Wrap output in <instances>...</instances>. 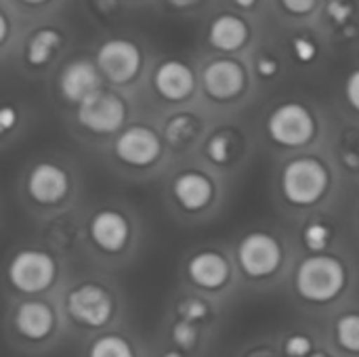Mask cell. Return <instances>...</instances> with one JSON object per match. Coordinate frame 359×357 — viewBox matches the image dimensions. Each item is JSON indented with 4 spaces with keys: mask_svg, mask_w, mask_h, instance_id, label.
Listing matches in <instances>:
<instances>
[{
    "mask_svg": "<svg viewBox=\"0 0 359 357\" xmlns=\"http://www.w3.org/2000/svg\"><path fill=\"white\" fill-rule=\"evenodd\" d=\"M347 276L339 259L326 255H313L299 265L297 290L305 301L326 303L341 295Z\"/></svg>",
    "mask_w": 359,
    "mask_h": 357,
    "instance_id": "cell-1",
    "label": "cell"
},
{
    "mask_svg": "<svg viewBox=\"0 0 359 357\" xmlns=\"http://www.w3.org/2000/svg\"><path fill=\"white\" fill-rule=\"evenodd\" d=\"M328 170L316 158H297L284 166L282 189L288 202L299 206L316 204L328 189Z\"/></svg>",
    "mask_w": 359,
    "mask_h": 357,
    "instance_id": "cell-2",
    "label": "cell"
},
{
    "mask_svg": "<svg viewBox=\"0 0 359 357\" xmlns=\"http://www.w3.org/2000/svg\"><path fill=\"white\" fill-rule=\"evenodd\" d=\"M269 137L284 147L307 145L316 137V118L303 103H282L267 120Z\"/></svg>",
    "mask_w": 359,
    "mask_h": 357,
    "instance_id": "cell-3",
    "label": "cell"
},
{
    "mask_svg": "<svg viewBox=\"0 0 359 357\" xmlns=\"http://www.w3.org/2000/svg\"><path fill=\"white\" fill-rule=\"evenodd\" d=\"M95 61L103 78L114 84H128L141 72L143 53L139 44L128 38H109L97 48Z\"/></svg>",
    "mask_w": 359,
    "mask_h": 357,
    "instance_id": "cell-4",
    "label": "cell"
},
{
    "mask_svg": "<svg viewBox=\"0 0 359 357\" xmlns=\"http://www.w3.org/2000/svg\"><path fill=\"white\" fill-rule=\"evenodd\" d=\"M76 116L86 130L97 135H109L124 124L126 103L122 101V97L101 88L99 93H95L93 97L78 105Z\"/></svg>",
    "mask_w": 359,
    "mask_h": 357,
    "instance_id": "cell-5",
    "label": "cell"
},
{
    "mask_svg": "<svg viewBox=\"0 0 359 357\" xmlns=\"http://www.w3.org/2000/svg\"><path fill=\"white\" fill-rule=\"evenodd\" d=\"M8 280L21 292H42L55 280V261L40 250H21L8 265Z\"/></svg>",
    "mask_w": 359,
    "mask_h": 357,
    "instance_id": "cell-6",
    "label": "cell"
},
{
    "mask_svg": "<svg viewBox=\"0 0 359 357\" xmlns=\"http://www.w3.org/2000/svg\"><path fill=\"white\" fill-rule=\"evenodd\" d=\"M246 69L240 61L221 57L210 61L202 72V84L208 97L215 101H229L236 99L246 88Z\"/></svg>",
    "mask_w": 359,
    "mask_h": 357,
    "instance_id": "cell-7",
    "label": "cell"
},
{
    "mask_svg": "<svg viewBox=\"0 0 359 357\" xmlns=\"http://www.w3.org/2000/svg\"><path fill=\"white\" fill-rule=\"evenodd\" d=\"M238 259L242 269L250 278H265L273 274L282 263V248L269 234H250L242 240L238 248Z\"/></svg>",
    "mask_w": 359,
    "mask_h": 357,
    "instance_id": "cell-8",
    "label": "cell"
},
{
    "mask_svg": "<svg viewBox=\"0 0 359 357\" xmlns=\"http://www.w3.org/2000/svg\"><path fill=\"white\" fill-rule=\"evenodd\" d=\"M101 76L103 74L97 61H90L84 57L74 59L59 74V90L65 101L80 105L88 97L101 90Z\"/></svg>",
    "mask_w": 359,
    "mask_h": 357,
    "instance_id": "cell-9",
    "label": "cell"
},
{
    "mask_svg": "<svg viewBox=\"0 0 359 357\" xmlns=\"http://www.w3.org/2000/svg\"><path fill=\"white\" fill-rule=\"evenodd\" d=\"M67 311L78 324L97 328V326H103L111 318L114 305H111L109 295L103 288L84 284L69 292Z\"/></svg>",
    "mask_w": 359,
    "mask_h": 357,
    "instance_id": "cell-10",
    "label": "cell"
},
{
    "mask_svg": "<svg viewBox=\"0 0 359 357\" xmlns=\"http://www.w3.org/2000/svg\"><path fill=\"white\" fill-rule=\"evenodd\" d=\"M160 151V137L147 126H130L116 139V156L130 166H149Z\"/></svg>",
    "mask_w": 359,
    "mask_h": 357,
    "instance_id": "cell-11",
    "label": "cell"
},
{
    "mask_svg": "<svg viewBox=\"0 0 359 357\" xmlns=\"http://www.w3.org/2000/svg\"><path fill=\"white\" fill-rule=\"evenodd\" d=\"M154 88L166 101H185L196 88V74L185 61L166 59L154 72Z\"/></svg>",
    "mask_w": 359,
    "mask_h": 357,
    "instance_id": "cell-12",
    "label": "cell"
},
{
    "mask_svg": "<svg viewBox=\"0 0 359 357\" xmlns=\"http://www.w3.org/2000/svg\"><path fill=\"white\" fill-rule=\"evenodd\" d=\"M208 44L221 53L242 50L250 40V23L236 13H221L208 23Z\"/></svg>",
    "mask_w": 359,
    "mask_h": 357,
    "instance_id": "cell-13",
    "label": "cell"
},
{
    "mask_svg": "<svg viewBox=\"0 0 359 357\" xmlns=\"http://www.w3.org/2000/svg\"><path fill=\"white\" fill-rule=\"evenodd\" d=\"M67 175L48 162H42L34 166L27 179V191L29 196L40 204H57L67 194Z\"/></svg>",
    "mask_w": 359,
    "mask_h": 357,
    "instance_id": "cell-14",
    "label": "cell"
},
{
    "mask_svg": "<svg viewBox=\"0 0 359 357\" xmlns=\"http://www.w3.org/2000/svg\"><path fill=\"white\" fill-rule=\"evenodd\" d=\"M130 227L116 210H101L90 221V238L105 252H118L128 242Z\"/></svg>",
    "mask_w": 359,
    "mask_h": 357,
    "instance_id": "cell-15",
    "label": "cell"
},
{
    "mask_svg": "<svg viewBox=\"0 0 359 357\" xmlns=\"http://www.w3.org/2000/svg\"><path fill=\"white\" fill-rule=\"evenodd\" d=\"M55 326V316L48 305L38 303V301H27L23 303L17 314H15V328L21 337L40 341L50 335Z\"/></svg>",
    "mask_w": 359,
    "mask_h": 357,
    "instance_id": "cell-16",
    "label": "cell"
},
{
    "mask_svg": "<svg viewBox=\"0 0 359 357\" xmlns=\"http://www.w3.org/2000/svg\"><path fill=\"white\" fill-rule=\"evenodd\" d=\"M172 194L185 210H200L212 200V183L200 173H183L175 179Z\"/></svg>",
    "mask_w": 359,
    "mask_h": 357,
    "instance_id": "cell-17",
    "label": "cell"
},
{
    "mask_svg": "<svg viewBox=\"0 0 359 357\" xmlns=\"http://www.w3.org/2000/svg\"><path fill=\"white\" fill-rule=\"evenodd\" d=\"M187 274L202 288H221L229 278V265L217 252H200L189 261Z\"/></svg>",
    "mask_w": 359,
    "mask_h": 357,
    "instance_id": "cell-18",
    "label": "cell"
},
{
    "mask_svg": "<svg viewBox=\"0 0 359 357\" xmlns=\"http://www.w3.org/2000/svg\"><path fill=\"white\" fill-rule=\"evenodd\" d=\"M63 44V32L53 25H42L29 34L25 42V61L32 67L46 65Z\"/></svg>",
    "mask_w": 359,
    "mask_h": 357,
    "instance_id": "cell-19",
    "label": "cell"
},
{
    "mask_svg": "<svg viewBox=\"0 0 359 357\" xmlns=\"http://www.w3.org/2000/svg\"><path fill=\"white\" fill-rule=\"evenodd\" d=\"M200 130V122L189 114H179L166 122V139L172 145H185L194 141Z\"/></svg>",
    "mask_w": 359,
    "mask_h": 357,
    "instance_id": "cell-20",
    "label": "cell"
},
{
    "mask_svg": "<svg viewBox=\"0 0 359 357\" xmlns=\"http://www.w3.org/2000/svg\"><path fill=\"white\" fill-rule=\"evenodd\" d=\"M337 341L345 351L359 353V314H347L337 322Z\"/></svg>",
    "mask_w": 359,
    "mask_h": 357,
    "instance_id": "cell-21",
    "label": "cell"
},
{
    "mask_svg": "<svg viewBox=\"0 0 359 357\" xmlns=\"http://www.w3.org/2000/svg\"><path fill=\"white\" fill-rule=\"evenodd\" d=\"M88 357H135L133 347L122 337H101L93 343Z\"/></svg>",
    "mask_w": 359,
    "mask_h": 357,
    "instance_id": "cell-22",
    "label": "cell"
},
{
    "mask_svg": "<svg viewBox=\"0 0 359 357\" xmlns=\"http://www.w3.org/2000/svg\"><path fill=\"white\" fill-rule=\"evenodd\" d=\"M290 50H292V57L299 63H313L318 59V55H320L318 42L307 34H297L290 40Z\"/></svg>",
    "mask_w": 359,
    "mask_h": 357,
    "instance_id": "cell-23",
    "label": "cell"
},
{
    "mask_svg": "<svg viewBox=\"0 0 359 357\" xmlns=\"http://www.w3.org/2000/svg\"><path fill=\"white\" fill-rule=\"evenodd\" d=\"M326 15L334 25H345L355 17L353 0H326Z\"/></svg>",
    "mask_w": 359,
    "mask_h": 357,
    "instance_id": "cell-24",
    "label": "cell"
},
{
    "mask_svg": "<svg viewBox=\"0 0 359 357\" xmlns=\"http://www.w3.org/2000/svg\"><path fill=\"white\" fill-rule=\"evenodd\" d=\"M303 240H305V246H307L311 252H322V250L328 246L330 229H328L324 223H311V225L305 227Z\"/></svg>",
    "mask_w": 359,
    "mask_h": 357,
    "instance_id": "cell-25",
    "label": "cell"
},
{
    "mask_svg": "<svg viewBox=\"0 0 359 357\" xmlns=\"http://www.w3.org/2000/svg\"><path fill=\"white\" fill-rule=\"evenodd\" d=\"M206 154L212 162L217 164H225L229 160V154H231V139L229 135H215L208 145H206Z\"/></svg>",
    "mask_w": 359,
    "mask_h": 357,
    "instance_id": "cell-26",
    "label": "cell"
},
{
    "mask_svg": "<svg viewBox=\"0 0 359 357\" xmlns=\"http://www.w3.org/2000/svg\"><path fill=\"white\" fill-rule=\"evenodd\" d=\"M172 339H175V343H177L179 347L189 349V347H194L196 341H198V330H196V326H194L191 322H179V324L172 328Z\"/></svg>",
    "mask_w": 359,
    "mask_h": 357,
    "instance_id": "cell-27",
    "label": "cell"
},
{
    "mask_svg": "<svg viewBox=\"0 0 359 357\" xmlns=\"http://www.w3.org/2000/svg\"><path fill=\"white\" fill-rule=\"evenodd\" d=\"M179 316L183 318V322H198L206 316V305L198 299H185L179 305Z\"/></svg>",
    "mask_w": 359,
    "mask_h": 357,
    "instance_id": "cell-28",
    "label": "cell"
},
{
    "mask_svg": "<svg viewBox=\"0 0 359 357\" xmlns=\"http://www.w3.org/2000/svg\"><path fill=\"white\" fill-rule=\"evenodd\" d=\"M280 2L284 11L294 17H309L320 4V0H280Z\"/></svg>",
    "mask_w": 359,
    "mask_h": 357,
    "instance_id": "cell-29",
    "label": "cell"
},
{
    "mask_svg": "<svg viewBox=\"0 0 359 357\" xmlns=\"http://www.w3.org/2000/svg\"><path fill=\"white\" fill-rule=\"evenodd\" d=\"M286 356L288 357H309L311 356V341L305 335H294L286 341Z\"/></svg>",
    "mask_w": 359,
    "mask_h": 357,
    "instance_id": "cell-30",
    "label": "cell"
},
{
    "mask_svg": "<svg viewBox=\"0 0 359 357\" xmlns=\"http://www.w3.org/2000/svg\"><path fill=\"white\" fill-rule=\"evenodd\" d=\"M255 69H257V74H259L261 78L269 80V78H273V76L280 72V61H278L273 55H269V53H261V55L257 57Z\"/></svg>",
    "mask_w": 359,
    "mask_h": 357,
    "instance_id": "cell-31",
    "label": "cell"
},
{
    "mask_svg": "<svg viewBox=\"0 0 359 357\" xmlns=\"http://www.w3.org/2000/svg\"><path fill=\"white\" fill-rule=\"evenodd\" d=\"M345 97H347L349 105L359 112V69L349 74V78L345 82Z\"/></svg>",
    "mask_w": 359,
    "mask_h": 357,
    "instance_id": "cell-32",
    "label": "cell"
},
{
    "mask_svg": "<svg viewBox=\"0 0 359 357\" xmlns=\"http://www.w3.org/2000/svg\"><path fill=\"white\" fill-rule=\"evenodd\" d=\"M15 122H17V112L11 105H4L2 112H0V128L6 133V130H11L15 126Z\"/></svg>",
    "mask_w": 359,
    "mask_h": 357,
    "instance_id": "cell-33",
    "label": "cell"
},
{
    "mask_svg": "<svg viewBox=\"0 0 359 357\" xmlns=\"http://www.w3.org/2000/svg\"><path fill=\"white\" fill-rule=\"evenodd\" d=\"M175 8H194V6H198L202 0H168Z\"/></svg>",
    "mask_w": 359,
    "mask_h": 357,
    "instance_id": "cell-34",
    "label": "cell"
},
{
    "mask_svg": "<svg viewBox=\"0 0 359 357\" xmlns=\"http://www.w3.org/2000/svg\"><path fill=\"white\" fill-rule=\"evenodd\" d=\"M8 29H11L8 15H6V11H2V29H0V38H2V42H6V40H8Z\"/></svg>",
    "mask_w": 359,
    "mask_h": 357,
    "instance_id": "cell-35",
    "label": "cell"
},
{
    "mask_svg": "<svg viewBox=\"0 0 359 357\" xmlns=\"http://www.w3.org/2000/svg\"><path fill=\"white\" fill-rule=\"evenodd\" d=\"M238 8H242V11H248V8H255V4L259 2V0H231Z\"/></svg>",
    "mask_w": 359,
    "mask_h": 357,
    "instance_id": "cell-36",
    "label": "cell"
},
{
    "mask_svg": "<svg viewBox=\"0 0 359 357\" xmlns=\"http://www.w3.org/2000/svg\"><path fill=\"white\" fill-rule=\"evenodd\" d=\"M21 4H25V6H44V4H48L50 0H19Z\"/></svg>",
    "mask_w": 359,
    "mask_h": 357,
    "instance_id": "cell-37",
    "label": "cell"
},
{
    "mask_svg": "<svg viewBox=\"0 0 359 357\" xmlns=\"http://www.w3.org/2000/svg\"><path fill=\"white\" fill-rule=\"evenodd\" d=\"M162 357H181V353H177V351H168V353H164Z\"/></svg>",
    "mask_w": 359,
    "mask_h": 357,
    "instance_id": "cell-38",
    "label": "cell"
},
{
    "mask_svg": "<svg viewBox=\"0 0 359 357\" xmlns=\"http://www.w3.org/2000/svg\"><path fill=\"white\" fill-rule=\"evenodd\" d=\"M309 357H328V356H326L324 351H316V353H311V356H309Z\"/></svg>",
    "mask_w": 359,
    "mask_h": 357,
    "instance_id": "cell-39",
    "label": "cell"
}]
</instances>
